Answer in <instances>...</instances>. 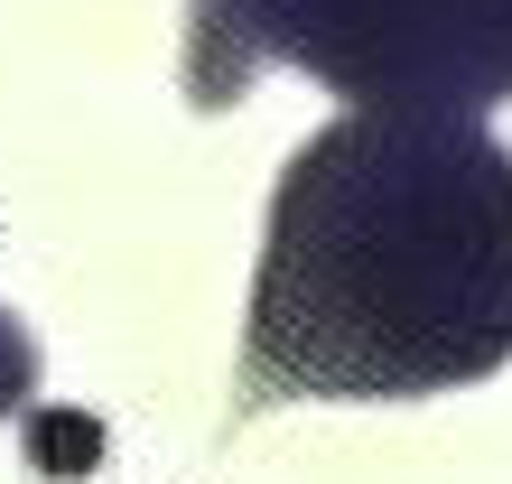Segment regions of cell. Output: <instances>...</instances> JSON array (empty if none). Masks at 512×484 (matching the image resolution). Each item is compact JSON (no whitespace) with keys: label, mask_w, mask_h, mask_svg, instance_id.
Masks as SVG:
<instances>
[{"label":"cell","mask_w":512,"mask_h":484,"mask_svg":"<svg viewBox=\"0 0 512 484\" xmlns=\"http://www.w3.org/2000/svg\"><path fill=\"white\" fill-rule=\"evenodd\" d=\"M512 354V149L447 103H364L298 149L252 280V401H410Z\"/></svg>","instance_id":"cell-1"},{"label":"cell","mask_w":512,"mask_h":484,"mask_svg":"<svg viewBox=\"0 0 512 484\" xmlns=\"http://www.w3.org/2000/svg\"><path fill=\"white\" fill-rule=\"evenodd\" d=\"M28 391H38V336L0 308V419L10 410H28Z\"/></svg>","instance_id":"cell-3"},{"label":"cell","mask_w":512,"mask_h":484,"mask_svg":"<svg viewBox=\"0 0 512 484\" xmlns=\"http://www.w3.org/2000/svg\"><path fill=\"white\" fill-rule=\"evenodd\" d=\"M28 466L56 475V484L94 475L103 466V419H84V410H28Z\"/></svg>","instance_id":"cell-2"}]
</instances>
